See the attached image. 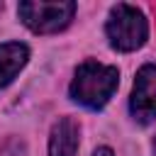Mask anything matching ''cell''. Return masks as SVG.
I'll return each instance as SVG.
<instances>
[{
  "label": "cell",
  "instance_id": "cell-1",
  "mask_svg": "<svg viewBox=\"0 0 156 156\" xmlns=\"http://www.w3.org/2000/svg\"><path fill=\"white\" fill-rule=\"evenodd\" d=\"M117 83H119V71L115 66H105L98 61H83L76 68V76L68 90H71V98L80 102L83 107L100 110L115 95Z\"/></svg>",
  "mask_w": 156,
  "mask_h": 156
},
{
  "label": "cell",
  "instance_id": "cell-2",
  "mask_svg": "<svg viewBox=\"0 0 156 156\" xmlns=\"http://www.w3.org/2000/svg\"><path fill=\"white\" fill-rule=\"evenodd\" d=\"M105 34L117 51H134V49L144 46L146 37H149V24L139 7L117 2L107 15Z\"/></svg>",
  "mask_w": 156,
  "mask_h": 156
},
{
  "label": "cell",
  "instance_id": "cell-3",
  "mask_svg": "<svg viewBox=\"0 0 156 156\" xmlns=\"http://www.w3.org/2000/svg\"><path fill=\"white\" fill-rule=\"evenodd\" d=\"M20 20L37 34H54L71 24L76 2L71 0H24L17 7Z\"/></svg>",
  "mask_w": 156,
  "mask_h": 156
},
{
  "label": "cell",
  "instance_id": "cell-4",
  "mask_svg": "<svg viewBox=\"0 0 156 156\" xmlns=\"http://www.w3.org/2000/svg\"><path fill=\"white\" fill-rule=\"evenodd\" d=\"M132 117L141 124H149L156 119V63H146L139 68L132 100H129Z\"/></svg>",
  "mask_w": 156,
  "mask_h": 156
},
{
  "label": "cell",
  "instance_id": "cell-5",
  "mask_svg": "<svg viewBox=\"0 0 156 156\" xmlns=\"http://www.w3.org/2000/svg\"><path fill=\"white\" fill-rule=\"evenodd\" d=\"M78 122L73 117H61L49 136V156H76L78 151Z\"/></svg>",
  "mask_w": 156,
  "mask_h": 156
},
{
  "label": "cell",
  "instance_id": "cell-6",
  "mask_svg": "<svg viewBox=\"0 0 156 156\" xmlns=\"http://www.w3.org/2000/svg\"><path fill=\"white\" fill-rule=\"evenodd\" d=\"M27 58H29L27 44H20V41L0 44V88L12 83V78L24 68Z\"/></svg>",
  "mask_w": 156,
  "mask_h": 156
},
{
  "label": "cell",
  "instance_id": "cell-7",
  "mask_svg": "<svg viewBox=\"0 0 156 156\" xmlns=\"http://www.w3.org/2000/svg\"><path fill=\"white\" fill-rule=\"evenodd\" d=\"M93 156H115V154H112V149H110V146H100V149H95V154H93Z\"/></svg>",
  "mask_w": 156,
  "mask_h": 156
},
{
  "label": "cell",
  "instance_id": "cell-8",
  "mask_svg": "<svg viewBox=\"0 0 156 156\" xmlns=\"http://www.w3.org/2000/svg\"><path fill=\"white\" fill-rule=\"evenodd\" d=\"M154 151H156V139H154Z\"/></svg>",
  "mask_w": 156,
  "mask_h": 156
}]
</instances>
